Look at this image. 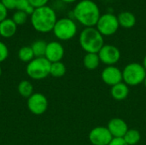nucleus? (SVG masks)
I'll return each mask as SVG.
<instances>
[{"label": "nucleus", "instance_id": "nucleus-33", "mask_svg": "<svg viewBox=\"0 0 146 145\" xmlns=\"http://www.w3.org/2000/svg\"><path fill=\"white\" fill-rule=\"evenodd\" d=\"M1 75H2V68L0 67V77H1Z\"/></svg>", "mask_w": 146, "mask_h": 145}, {"label": "nucleus", "instance_id": "nucleus-36", "mask_svg": "<svg viewBox=\"0 0 146 145\" xmlns=\"http://www.w3.org/2000/svg\"><path fill=\"white\" fill-rule=\"evenodd\" d=\"M93 1H94V0H93Z\"/></svg>", "mask_w": 146, "mask_h": 145}, {"label": "nucleus", "instance_id": "nucleus-12", "mask_svg": "<svg viewBox=\"0 0 146 145\" xmlns=\"http://www.w3.org/2000/svg\"><path fill=\"white\" fill-rule=\"evenodd\" d=\"M65 54L63 45L58 41H51L47 43L44 57L51 63L62 62Z\"/></svg>", "mask_w": 146, "mask_h": 145}, {"label": "nucleus", "instance_id": "nucleus-9", "mask_svg": "<svg viewBox=\"0 0 146 145\" xmlns=\"http://www.w3.org/2000/svg\"><path fill=\"white\" fill-rule=\"evenodd\" d=\"M27 108L29 111L35 115H41L44 114L49 106L47 97L39 92L33 93L27 98Z\"/></svg>", "mask_w": 146, "mask_h": 145}, {"label": "nucleus", "instance_id": "nucleus-15", "mask_svg": "<svg viewBox=\"0 0 146 145\" xmlns=\"http://www.w3.org/2000/svg\"><path fill=\"white\" fill-rule=\"evenodd\" d=\"M110 94L116 101H123L129 95V86L124 82H121L111 87Z\"/></svg>", "mask_w": 146, "mask_h": 145}, {"label": "nucleus", "instance_id": "nucleus-14", "mask_svg": "<svg viewBox=\"0 0 146 145\" xmlns=\"http://www.w3.org/2000/svg\"><path fill=\"white\" fill-rule=\"evenodd\" d=\"M17 26L11 18H6L0 22V36L4 38H12L17 31Z\"/></svg>", "mask_w": 146, "mask_h": 145}, {"label": "nucleus", "instance_id": "nucleus-22", "mask_svg": "<svg viewBox=\"0 0 146 145\" xmlns=\"http://www.w3.org/2000/svg\"><path fill=\"white\" fill-rule=\"evenodd\" d=\"M18 58L23 62H30L34 58V55L31 46L21 47L18 51Z\"/></svg>", "mask_w": 146, "mask_h": 145}, {"label": "nucleus", "instance_id": "nucleus-1", "mask_svg": "<svg viewBox=\"0 0 146 145\" xmlns=\"http://www.w3.org/2000/svg\"><path fill=\"white\" fill-rule=\"evenodd\" d=\"M74 20L85 27H94L101 16L100 9L93 0H80L73 9Z\"/></svg>", "mask_w": 146, "mask_h": 145}, {"label": "nucleus", "instance_id": "nucleus-23", "mask_svg": "<svg viewBox=\"0 0 146 145\" xmlns=\"http://www.w3.org/2000/svg\"><path fill=\"white\" fill-rule=\"evenodd\" d=\"M15 9L24 11L27 15H31L34 11V8L30 4L28 0H16Z\"/></svg>", "mask_w": 146, "mask_h": 145}, {"label": "nucleus", "instance_id": "nucleus-2", "mask_svg": "<svg viewBox=\"0 0 146 145\" xmlns=\"http://www.w3.org/2000/svg\"><path fill=\"white\" fill-rule=\"evenodd\" d=\"M57 20L56 11L48 5L34 9L33 13L30 15L32 26L35 31L41 33L52 32Z\"/></svg>", "mask_w": 146, "mask_h": 145}, {"label": "nucleus", "instance_id": "nucleus-4", "mask_svg": "<svg viewBox=\"0 0 146 145\" xmlns=\"http://www.w3.org/2000/svg\"><path fill=\"white\" fill-rule=\"evenodd\" d=\"M146 70L139 62H130L122 69V79L128 86H138L144 83Z\"/></svg>", "mask_w": 146, "mask_h": 145}, {"label": "nucleus", "instance_id": "nucleus-11", "mask_svg": "<svg viewBox=\"0 0 146 145\" xmlns=\"http://www.w3.org/2000/svg\"><path fill=\"white\" fill-rule=\"evenodd\" d=\"M101 79L105 85L112 87L121 82H123L122 70L115 65L106 66L101 72Z\"/></svg>", "mask_w": 146, "mask_h": 145}, {"label": "nucleus", "instance_id": "nucleus-6", "mask_svg": "<svg viewBox=\"0 0 146 145\" xmlns=\"http://www.w3.org/2000/svg\"><path fill=\"white\" fill-rule=\"evenodd\" d=\"M52 32L57 39L61 41H68L75 37L78 27L74 20L68 17H62L57 20Z\"/></svg>", "mask_w": 146, "mask_h": 145}, {"label": "nucleus", "instance_id": "nucleus-32", "mask_svg": "<svg viewBox=\"0 0 146 145\" xmlns=\"http://www.w3.org/2000/svg\"><path fill=\"white\" fill-rule=\"evenodd\" d=\"M144 85H145V87L146 88V77H145V81H144V83H143Z\"/></svg>", "mask_w": 146, "mask_h": 145}, {"label": "nucleus", "instance_id": "nucleus-10", "mask_svg": "<svg viewBox=\"0 0 146 145\" xmlns=\"http://www.w3.org/2000/svg\"><path fill=\"white\" fill-rule=\"evenodd\" d=\"M113 138L107 126H96L88 134V139L92 145H109Z\"/></svg>", "mask_w": 146, "mask_h": 145}, {"label": "nucleus", "instance_id": "nucleus-27", "mask_svg": "<svg viewBox=\"0 0 146 145\" xmlns=\"http://www.w3.org/2000/svg\"><path fill=\"white\" fill-rule=\"evenodd\" d=\"M0 1L8 10L15 9L16 8V0H0Z\"/></svg>", "mask_w": 146, "mask_h": 145}, {"label": "nucleus", "instance_id": "nucleus-18", "mask_svg": "<svg viewBox=\"0 0 146 145\" xmlns=\"http://www.w3.org/2000/svg\"><path fill=\"white\" fill-rule=\"evenodd\" d=\"M17 91H18L19 94L25 98H28L34 93L33 84L29 80H27V79L21 80L19 83V85L17 86Z\"/></svg>", "mask_w": 146, "mask_h": 145}, {"label": "nucleus", "instance_id": "nucleus-26", "mask_svg": "<svg viewBox=\"0 0 146 145\" xmlns=\"http://www.w3.org/2000/svg\"><path fill=\"white\" fill-rule=\"evenodd\" d=\"M30 4L34 8V9H38V8H41L44 6H46L49 0H28Z\"/></svg>", "mask_w": 146, "mask_h": 145}, {"label": "nucleus", "instance_id": "nucleus-31", "mask_svg": "<svg viewBox=\"0 0 146 145\" xmlns=\"http://www.w3.org/2000/svg\"><path fill=\"white\" fill-rule=\"evenodd\" d=\"M142 65L144 66L145 69L146 70V54L145 56V57H144V59H143V63H142Z\"/></svg>", "mask_w": 146, "mask_h": 145}, {"label": "nucleus", "instance_id": "nucleus-30", "mask_svg": "<svg viewBox=\"0 0 146 145\" xmlns=\"http://www.w3.org/2000/svg\"><path fill=\"white\" fill-rule=\"evenodd\" d=\"M62 2L65 3H74L76 2L77 0H61Z\"/></svg>", "mask_w": 146, "mask_h": 145}, {"label": "nucleus", "instance_id": "nucleus-28", "mask_svg": "<svg viewBox=\"0 0 146 145\" xmlns=\"http://www.w3.org/2000/svg\"><path fill=\"white\" fill-rule=\"evenodd\" d=\"M8 16V9L3 6V4L0 1V22L5 20Z\"/></svg>", "mask_w": 146, "mask_h": 145}, {"label": "nucleus", "instance_id": "nucleus-24", "mask_svg": "<svg viewBox=\"0 0 146 145\" xmlns=\"http://www.w3.org/2000/svg\"><path fill=\"white\" fill-rule=\"evenodd\" d=\"M27 15L21 10H16L13 15H12V20L14 21V22L17 25V26H22L26 23L27 20Z\"/></svg>", "mask_w": 146, "mask_h": 145}, {"label": "nucleus", "instance_id": "nucleus-5", "mask_svg": "<svg viewBox=\"0 0 146 145\" xmlns=\"http://www.w3.org/2000/svg\"><path fill=\"white\" fill-rule=\"evenodd\" d=\"M50 65L51 62H50L45 57H34L27 63L26 73L32 79L41 80L50 75Z\"/></svg>", "mask_w": 146, "mask_h": 145}, {"label": "nucleus", "instance_id": "nucleus-19", "mask_svg": "<svg viewBox=\"0 0 146 145\" xmlns=\"http://www.w3.org/2000/svg\"><path fill=\"white\" fill-rule=\"evenodd\" d=\"M46 47H47V43L44 40L38 39L34 41L31 45L34 57H44Z\"/></svg>", "mask_w": 146, "mask_h": 145}, {"label": "nucleus", "instance_id": "nucleus-17", "mask_svg": "<svg viewBox=\"0 0 146 145\" xmlns=\"http://www.w3.org/2000/svg\"><path fill=\"white\" fill-rule=\"evenodd\" d=\"M101 62L98 53H86L83 57V65L84 67L90 71L97 69Z\"/></svg>", "mask_w": 146, "mask_h": 145}, {"label": "nucleus", "instance_id": "nucleus-7", "mask_svg": "<svg viewBox=\"0 0 146 145\" xmlns=\"http://www.w3.org/2000/svg\"><path fill=\"white\" fill-rule=\"evenodd\" d=\"M95 27L104 37H110L115 34L120 27L117 15L112 13L101 15Z\"/></svg>", "mask_w": 146, "mask_h": 145}, {"label": "nucleus", "instance_id": "nucleus-34", "mask_svg": "<svg viewBox=\"0 0 146 145\" xmlns=\"http://www.w3.org/2000/svg\"><path fill=\"white\" fill-rule=\"evenodd\" d=\"M0 96H1V90H0Z\"/></svg>", "mask_w": 146, "mask_h": 145}, {"label": "nucleus", "instance_id": "nucleus-3", "mask_svg": "<svg viewBox=\"0 0 146 145\" xmlns=\"http://www.w3.org/2000/svg\"><path fill=\"white\" fill-rule=\"evenodd\" d=\"M79 43L86 53H98L104 45V39L95 26L85 27L80 33Z\"/></svg>", "mask_w": 146, "mask_h": 145}, {"label": "nucleus", "instance_id": "nucleus-16", "mask_svg": "<svg viewBox=\"0 0 146 145\" xmlns=\"http://www.w3.org/2000/svg\"><path fill=\"white\" fill-rule=\"evenodd\" d=\"M118 21L120 26L126 28V29H130L133 28L135 24H136V16L130 11H122L118 15Z\"/></svg>", "mask_w": 146, "mask_h": 145}, {"label": "nucleus", "instance_id": "nucleus-8", "mask_svg": "<svg viewBox=\"0 0 146 145\" xmlns=\"http://www.w3.org/2000/svg\"><path fill=\"white\" fill-rule=\"evenodd\" d=\"M101 63L106 66H115L121 59V54L118 47L113 44H105L98 53Z\"/></svg>", "mask_w": 146, "mask_h": 145}, {"label": "nucleus", "instance_id": "nucleus-20", "mask_svg": "<svg viewBox=\"0 0 146 145\" xmlns=\"http://www.w3.org/2000/svg\"><path fill=\"white\" fill-rule=\"evenodd\" d=\"M123 139L128 145H137L141 140V134L137 129H128Z\"/></svg>", "mask_w": 146, "mask_h": 145}, {"label": "nucleus", "instance_id": "nucleus-29", "mask_svg": "<svg viewBox=\"0 0 146 145\" xmlns=\"http://www.w3.org/2000/svg\"><path fill=\"white\" fill-rule=\"evenodd\" d=\"M109 145H128L125 140L123 139V138H114L112 139V141L110 143Z\"/></svg>", "mask_w": 146, "mask_h": 145}, {"label": "nucleus", "instance_id": "nucleus-21", "mask_svg": "<svg viewBox=\"0 0 146 145\" xmlns=\"http://www.w3.org/2000/svg\"><path fill=\"white\" fill-rule=\"evenodd\" d=\"M67 68L63 62H53L50 65V75H51L54 78H62L66 74Z\"/></svg>", "mask_w": 146, "mask_h": 145}, {"label": "nucleus", "instance_id": "nucleus-35", "mask_svg": "<svg viewBox=\"0 0 146 145\" xmlns=\"http://www.w3.org/2000/svg\"><path fill=\"white\" fill-rule=\"evenodd\" d=\"M7 145H10V144H7Z\"/></svg>", "mask_w": 146, "mask_h": 145}, {"label": "nucleus", "instance_id": "nucleus-13", "mask_svg": "<svg viewBox=\"0 0 146 145\" xmlns=\"http://www.w3.org/2000/svg\"><path fill=\"white\" fill-rule=\"evenodd\" d=\"M107 128L113 138H123L129 129L127 122L119 117H115L110 120Z\"/></svg>", "mask_w": 146, "mask_h": 145}, {"label": "nucleus", "instance_id": "nucleus-25", "mask_svg": "<svg viewBox=\"0 0 146 145\" xmlns=\"http://www.w3.org/2000/svg\"><path fill=\"white\" fill-rule=\"evenodd\" d=\"M9 56V49L7 47V45L0 41V63L4 62Z\"/></svg>", "mask_w": 146, "mask_h": 145}]
</instances>
